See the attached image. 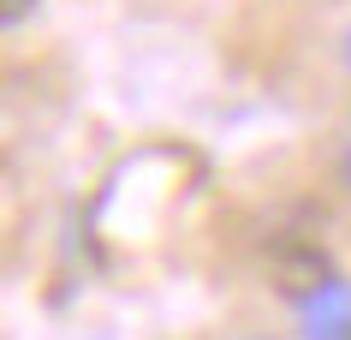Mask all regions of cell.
<instances>
[{"label":"cell","mask_w":351,"mask_h":340,"mask_svg":"<svg viewBox=\"0 0 351 340\" xmlns=\"http://www.w3.org/2000/svg\"><path fill=\"white\" fill-rule=\"evenodd\" d=\"M298 317H304V340H351V286L333 275L322 293L298 304Z\"/></svg>","instance_id":"2"},{"label":"cell","mask_w":351,"mask_h":340,"mask_svg":"<svg viewBox=\"0 0 351 340\" xmlns=\"http://www.w3.org/2000/svg\"><path fill=\"white\" fill-rule=\"evenodd\" d=\"M30 12H36V0H0V19L6 24H24Z\"/></svg>","instance_id":"3"},{"label":"cell","mask_w":351,"mask_h":340,"mask_svg":"<svg viewBox=\"0 0 351 340\" xmlns=\"http://www.w3.org/2000/svg\"><path fill=\"white\" fill-rule=\"evenodd\" d=\"M346 179H351V150H346Z\"/></svg>","instance_id":"4"},{"label":"cell","mask_w":351,"mask_h":340,"mask_svg":"<svg viewBox=\"0 0 351 340\" xmlns=\"http://www.w3.org/2000/svg\"><path fill=\"white\" fill-rule=\"evenodd\" d=\"M268 281H274L292 304H304L310 293H322V286L333 281V263H328V251L310 245V239H280V245L268 251Z\"/></svg>","instance_id":"1"}]
</instances>
